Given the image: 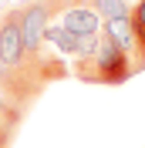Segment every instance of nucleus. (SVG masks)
Wrapping results in <instances>:
<instances>
[{
	"label": "nucleus",
	"mask_w": 145,
	"mask_h": 148,
	"mask_svg": "<svg viewBox=\"0 0 145 148\" xmlns=\"http://www.w3.org/2000/svg\"><path fill=\"white\" fill-rule=\"evenodd\" d=\"M71 74L78 81H84V84H108V88H118V84H125L135 71H132V57L101 30L95 51H91L88 57H78L71 64Z\"/></svg>",
	"instance_id": "1"
},
{
	"label": "nucleus",
	"mask_w": 145,
	"mask_h": 148,
	"mask_svg": "<svg viewBox=\"0 0 145 148\" xmlns=\"http://www.w3.org/2000/svg\"><path fill=\"white\" fill-rule=\"evenodd\" d=\"M98 10H95V0H74L71 7L61 14V27L71 30L78 37H88V34H101L98 30Z\"/></svg>",
	"instance_id": "2"
},
{
	"label": "nucleus",
	"mask_w": 145,
	"mask_h": 148,
	"mask_svg": "<svg viewBox=\"0 0 145 148\" xmlns=\"http://www.w3.org/2000/svg\"><path fill=\"white\" fill-rule=\"evenodd\" d=\"M105 34H108L128 57H132V71H135L138 51H135V34H132V17H111V20H105Z\"/></svg>",
	"instance_id": "3"
},
{
	"label": "nucleus",
	"mask_w": 145,
	"mask_h": 148,
	"mask_svg": "<svg viewBox=\"0 0 145 148\" xmlns=\"http://www.w3.org/2000/svg\"><path fill=\"white\" fill-rule=\"evenodd\" d=\"M128 17H132V34H135V51H138L135 57V74H138L145 71V0H135Z\"/></svg>",
	"instance_id": "4"
},
{
	"label": "nucleus",
	"mask_w": 145,
	"mask_h": 148,
	"mask_svg": "<svg viewBox=\"0 0 145 148\" xmlns=\"http://www.w3.org/2000/svg\"><path fill=\"white\" fill-rule=\"evenodd\" d=\"M95 10H98V17L111 20V17H128L132 3L128 0H95Z\"/></svg>",
	"instance_id": "5"
},
{
	"label": "nucleus",
	"mask_w": 145,
	"mask_h": 148,
	"mask_svg": "<svg viewBox=\"0 0 145 148\" xmlns=\"http://www.w3.org/2000/svg\"><path fill=\"white\" fill-rule=\"evenodd\" d=\"M24 118H27L24 111H17L14 104H3V101H0V128H7V131H14V135H17Z\"/></svg>",
	"instance_id": "6"
},
{
	"label": "nucleus",
	"mask_w": 145,
	"mask_h": 148,
	"mask_svg": "<svg viewBox=\"0 0 145 148\" xmlns=\"http://www.w3.org/2000/svg\"><path fill=\"white\" fill-rule=\"evenodd\" d=\"M0 101H3V104H10V94H7V88H3V84H0Z\"/></svg>",
	"instance_id": "7"
}]
</instances>
